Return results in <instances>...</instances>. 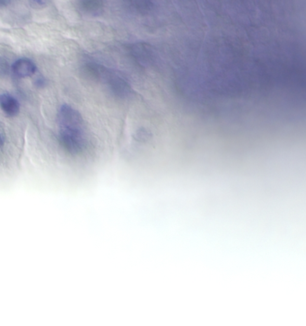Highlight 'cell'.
<instances>
[{
	"mask_svg": "<svg viewBox=\"0 0 306 326\" xmlns=\"http://www.w3.org/2000/svg\"><path fill=\"white\" fill-rule=\"evenodd\" d=\"M45 83L46 81L44 79H37L36 80V86L38 88H44L45 87Z\"/></svg>",
	"mask_w": 306,
	"mask_h": 326,
	"instance_id": "obj_5",
	"label": "cell"
},
{
	"mask_svg": "<svg viewBox=\"0 0 306 326\" xmlns=\"http://www.w3.org/2000/svg\"><path fill=\"white\" fill-rule=\"evenodd\" d=\"M0 107L9 117H16L20 112L19 102L9 93L0 94Z\"/></svg>",
	"mask_w": 306,
	"mask_h": 326,
	"instance_id": "obj_3",
	"label": "cell"
},
{
	"mask_svg": "<svg viewBox=\"0 0 306 326\" xmlns=\"http://www.w3.org/2000/svg\"><path fill=\"white\" fill-rule=\"evenodd\" d=\"M55 144L60 154L73 163H85L96 153L97 142L83 115L63 104L56 118Z\"/></svg>",
	"mask_w": 306,
	"mask_h": 326,
	"instance_id": "obj_1",
	"label": "cell"
},
{
	"mask_svg": "<svg viewBox=\"0 0 306 326\" xmlns=\"http://www.w3.org/2000/svg\"><path fill=\"white\" fill-rule=\"evenodd\" d=\"M37 70L36 65L31 59L23 58L19 59L12 65V71L17 78H26L31 77Z\"/></svg>",
	"mask_w": 306,
	"mask_h": 326,
	"instance_id": "obj_2",
	"label": "cell"
},
{
	"mask_svg": "<svg viewBox=\"0 0 306 326\" xmlns=\"http://www.w3.org/2000/svg\"><path fill=\"white\" fill-rule=\"evenodd\" d=\"M8 144V138L3 130H0V155L3 154Z\"/></svg>",
	"mask_w": 306,
	"mask_h": 326,
	"instance_id": "obj_4",
	"label": "cell"
},
{
	"mask_svg": "<svg viewBox=\"0 0 306 326\" xmlns=\"http://www.w3.org/2000/svg\"><path fill=\"white\" fill-rule=\"evenodd\" d=\"M7 3V0H0V5H5Z\"/></svg>",
	"mask_w": 306,
	"mask_h": 326,
	"instance_id": "obj_6",
	"label": "cell"
}]
</instances>
